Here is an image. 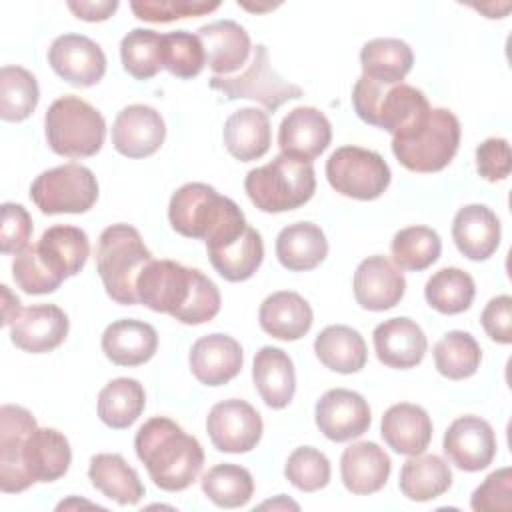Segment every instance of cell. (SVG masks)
<instances>
[{
  "instance_id": "19",
  "label": "cell",
  "mask_w": 512,
  "mask_h": 512,
  "mask_svg": "<svg viewBox=\"0 0 512 512\" xmlns=\"http://www.w3.org/2000/svg\"><path fill=\"white\" fill-rule=\"evenodd\" d=\"M354 298L364 310L382 312L394 308L406 292V280L400 268L386 256H368L354 272Z\"/></svg>"
},
{
  "instance_id": "55",
  "label": "cell",
  "mask_w": 512,
  "mask_h": 512,
  "mask_svg": "<svg viewBox=\"0 0 512 512\" xmlns=\"http://www.w3.org/2000/svg\"><path fill=\"white\" fill-rule=\"evenodd\" d=\"M0 290H2V324L10 326L12 320L20 314L22 306H20L18 296H14L6 284H2Z\"/></svg>"
},
{
  "instance_id": "9",
  "label": "cell",
  "mask_w": 512,
  "mask_h": 512,
  "mask_svg": "<svg viewBox=\"0 0 512 512\" xmlns=\"http://www.w3.org/2000/svg\"><path fill=\"white\" fill-rule=\"evenodd\" d=\"M210 88L224 94L228 100L248 98L262 104L268 112H276L288 100L302 96V88L284 80L270 64V54L264 44L252 48V58L246 70L238 76H212Z\"/></svg>"
},
{
  "instance_id": "17",
  "label": "cell",
  "mask_w": 512,
  "mask_h": 512,
  "mask_svg": "<svg viewBox=\"0 0 512 512\" xmlns=\"http://www.w3.org/2000/svg\"><path fill=\"white\" fill-rule=\"evenodd\" d=\"M166 124L160 112L146 104L122 108L112 124V146L126 158H148L160 150Z\"/></svg>"
},
{
  "instance_id": "44",
  "label": "cell",
  "mask_w": 512,
  "mask_h": 512,
  "mask_svg": "<svg viewBox=\"0 0 512 512\" xmlns=\"http://www.w3.org/2000/svg\"><path fill=\"white\" fill-rule=\"evenodd\" d=\"M390 252L392 262L400 270L420 272L440 258L442 240L438 232L428 226H408L394 234Z\"/></svg>"
},
{
  "instance_id": "4",
  "label": "cell",
  "mask_w": 512,
  "mask_h": 512,
  "mask_svg": "<svg viewBox=\"0 0 512 512\" xmlns=\"http://www.w3.org/2000/svg\"><path fill=\"white\" fill-rule=\"evenodd\" d=\"M352 106L362 122L392 136L412 130L432 108L424 92L410 84H382L366 76H360L352 88Z\"/></svg>"
},
{
  "instance_id": "20",
  "label": "cell",
  "mask_w": 512,
  "mask_h": 512,
  "mask_svg": "<svg viewBox=\"0 0 512 512\" xmlns=\"http://www.w3.org/2000/svg\"><path fill=\"white\" fill-rule=\"evenodd\" d=\"M332 140L330 120L314 106L290 110L278 128V146L282 154L306 162L318 158Z\"/></svg>"
},
{
  "instance_id": "34",
  "label": "cell",
  "mask_w": 512,
  "mask_h": 512,
  "mask_svg": "<svg viewBox=\"0 0 512 512\" xmlns=\"http://www.w3.org/2000/svg\"><path fill=\"white\" fill-rule=\"evenodd\" d=\"M316 358L332 372L354 374L366 366L368 348L362 334L346 324L326 326L314 340Z\"/></svg>"
},
{
  "instance_id": "28",
  "label": "cell",
  "mask_w": 512,
  "mask_h": 512,
  "mask_svg": "<svg viewBox=\"0 0 512 512\" xmlns=\"http://www.w3.org/2000/svg\"><path fill=\"white\" fill-rule=\"evenodd\" d=\"M260 328L272 338L294 342L312 328L314 314L310 304L292 290H280L264 298L258 310Z\"/></svg>"
},
{
  "instance_id": "31",
  "label": "cell",
  "mask_w": 512,
  "mask_h": 512,
  "mask_svg": "<svg viewBox=\"0 0 512 512\" xmlns=\"http://www.w3.org/2000/svg\"><path fill=\"white\" fill-rule=\"evenodd\" d=\"M22 462L32 482H54L68 472L72 450L62 432L34 428L26 438Z\"/></svg>"
},
{
  "instance_id": "23",
  "label": "cell",
  "mask_w": 512,
  "mask_h": 512,
  "mask_svg": "<svg viewBox=\"0 0 512 512\" xmlns=\"http://www.w3.org/2000/svg\"><path fill=\"white\" fill-rule=\"evenodd\" d=\"M206 64L214 76H230L240 70L252 52V42L244 26L234 20H216L198 28Z\"/></svg>"
},
{
  "instance_id": "25",
  "label": "cell",
  "mask_w": 512,
  "mask_h": 512,
  "mask_svg": "<svg viewBox=\"0 0 512 512\" xmlns=\"http://www.w3.org/2000/svg\"><path fill=\"white\" fill-rule=\"evenodd\" d=\"M452 238L468 260H488L500 244V220L488 206L468 204L452 220Z\"/></svg>"
},
{
  "instance_id": "43",
  "label": "cell",
  "mask_w": 512,
  "mask_h": 512,
  "mask_svg": "<svg viewBox=\"0 0 512 512\" xmlns=\"http://www.w3.org/2000/svg\"><path fill=\"white\" fill-rule=\"evenodd\" d=\"M202 492L220 508H240L254 494L252 474L238 464H216L200 480Z\"/></svg>"
},
{
  "instance_id": "42",
  "label": "cell",
  "mask_w": 512,
  "mask_h": 512,
  "mask_svg": "<svg viewBox=\"0 0 512 512\" xmlns=\"http://www.w3.org/2000/svg\"><path fill=\"white\" fill-rule=\"evenodd\" d=\"M476 294L474 280L460 268H440L434 272L426 286L424 296L430 308L440 314H460L470 308Z\"/></svg>"
},
{
  "instance_id": "52",
  "label": "cell",
  "mask_w": 512,
  "mask_h": 512,
  "mask_svg": "<svg viewBox=\"0 0 512 512\" xmlns=\"http://www.w3.org/2000/svg\"><path fill=\"white\" fill-rule=\"evenodd\" d=\"M512 168V152L506 138H486L476 148V170L488 182L506 180Z\"/></svg>"
},
{
  "instance_id": "10",
  "label": "cell",
  "mask_w": 512,
  "mask_h": 512,
  "mask_svg": "<svg viewBox=\"0 0 512 512\" xmlns=\"http://www.w3.org/2000/svg\"><path fill=\"white\" fill-rule=\"evenodd\" d=\"M30 198L42 214H82L98 200V180L82 164H64L36 176Z\"/></svg>"
},
{
  "instance_id": "1",
  "label": "cell",
  "mask_w": 512,
  "mask_h": 512,
  "mask_svg": "<svg viewBox=\"0 0 512 512\" xmlns=\"http://www.w3.org/2000/svg\"><path fill=\"white\" fill-rule=\"evenodd\" d=\"M138 302L170 314L174 320L198 326L220 312V290L200 270L174 260H150L136 280Z\"/></svg>"
},
{
  "instance_id": "47",
  "label": "cell",
  "mask_w": 512,
  "mask_h": 512,
  "mask_svg": "<svg viewBox=\"0 0 512 512\" xmlns=\"http://www.w3.org/2000/svg\"><path fill=\"white\" fill-rule=\"evenodd\" d=\"M330 460L312 446L296 448L284 466L286 480L302 490V492H316L330 482Z\"/></svg>"
},
{
  "instance_id": "8",
  "label": "cell",
  "mask_w": 512,
  "mask_h": 512,
  "mask_svg": "<svg viewBox=\"0 0 512 512\" xmlns=\"http://www.w3.org/2000/svg\"><path fill=\"white\" fill-rule=\"evenodd\" d=\"M44 132L52 152L66 158H88L100 152L106 138L104 116L78 96L56 98L46 116Z\"/></svg>"
},
{
  "instance_id": "45",
  "label": "cell",
  "mask_w": 512,
  "mask_h": 512,
  "mask_svg": "<svg viewBox=\"0 0 512 512\" xmlns=\"http://www.w3.org/2000/svg\"><path fill=\"white\" fill-rule=\"evenodd\" d=\"M40 90L32 72L22 66L0 70V118L6 122L26 120L38 106Z\"/></svg>"
},
{
  "instance_id": "27",
  "label": "cell",
  "mask_w": 512,
  "mask_h": 512,
  "mask_svg": "<svg viewBox=\"0 0 512 512\" xmlns=\"http://www.w3.org/2000/svg\"><path fill=\"white\" fill-rule=\"evenodd\" d=\"M392 470L390 456L376 442H356L342 452L340 476L352 494L368 496L384 488Z\"/></svg>"
},
{
  "instance_id": "24",
  "label": "cell",
  "mask_w": 512,
  "mask_h": 512,
  "mask_svg": "<svg viewBox=\"0 0 512 512\" xmlns=\"http://www.w3.org/2000/svg\"><path fill=\"white\" fill-rule=\"evenodd\" d=\"M34 248L40 262L60 282H64L70 276H76L84 268L90 254V242L86 232L82 228L66 224H58L44 230Z\"/></svg>"
},
{
  "instance_id": "14",
  "label": "cell",
  "mask_w": 512,
  "mask_h": 512,
  "mask_svg": "<svg viewBox=\"0 0 512 512\" xmlns=\"http://www.w3.org/2000/svg\"><path fill=\"white\" fill-rule=\"evenodd\" d=\"M318 430L332 442H348L368 432L372 414L362 394L332 388L320 396L314 410Z\"/></svg>"
},
{
  "instance_id": "36",
  "label": "cell",
  "mask_w": 512,
  "mask_h": 512,
  "mask_svg": "<svg viewBox=\"0 0 512 512\" xmlns=\"http://www.w3.org/2000/svg\"><path fill=\"white\" fill-rule=\"evenodd\" d=\"M206 252L214 270L228 282H244L252 278L264 260L262 236L252 226H246L234 240Z\"/></svg>"
},
{
  "instance_id": "39",
  "label": "cell",
  "mask_w": 512,
  "mask_h": 512,
  "mask_svg": "<svg viewBox=\"0 0 512 512\" xmlns=\"http://www.w3.org/2000/svg\"><path fill=\"white\" fill-rule=\"evenodd\" d=\"M146 406V392L134 378H114L98 394V418L114 430L132 426Z\"/></svg>"
},
{
  "instance_id": "13",
  "label": "cell",
  "mask_w": 512,
  "mask_h": 512,
  "mask_svg": "<svg viewBox=\"0 0 512 512\" xmlns=\"http://www.w3.org/2000/svg\"><path fill=\"white\" fill-rule=\"evenodd\" d=\"M38 428L36 418L22 406L0 408V488L6 494L24 492L34 482L24 470L22 452L28 434Z\"/></svg>"
},
{
  "instance_id": "37",
  "label": "cell",
  "mask_w": 512,
  "mask_h": 512,
  "mask_svg": "<svg viewBox=\"0 0 512 512\" xmlns=\"http://www.w3.org/2000/svg\"><path fill=\"white\" fill-rule=\"evenodd\" d=\"M398 486L408 500L428 502L452 486V470L436 454H416L402 464Z\"/></svg>"
},
{
  "instance_id": "50",
  "label": "cell",
  "mask_w": 512,
  "mask_h": 512,
  "mask_svg": "<svg viewBox=\"0 0 512 512\" xmlns=\"http://www.w3.org/2000/svg\"><path fill=\"white\" fill-rule=\"evenodd\" d=\"M470 506L476 512H510L512 510V470L508 466L494 470L472 492Z\"/></svg>"
},
{
  "instance_id": "18",
  "label": "cell",
  "mask_w": 512,
  "mask_h": 512,
  "mask_svg": "<svg viewBox=\"0 0 512 512\" xmlns=\"http://www.w3.org/2000/svg\"><path fill=\"white\" fill-rule=\"evenodd\" d=\"M68 316L56 304H34L22 308L10 324V340L30 354H44L58 348L68 336Z\"/></svg>"
},
{
  "instance_id": "2",
  "label": "cell",
  "mask_w": 512,
  "mask_h": 512,
  "mask_svg": "<svg viewBox=\"0 0 512 512\" xmlns=\"http://www.w3.org/2000/svg\"><path fill=\"white\" fill-rule=\"evenodd\" d=\"M134 448L152 482L166 492L192 486L204 464L200 442L164 416H154L138 428Z\"/></svg>"
},
{
  "instance_id": "32",
  "label": "cell",
  "mask_w": 512,
  "mask_h": 512,
  "mask_svg": "<svg viewBox=\"0 0 512 512\" xmlns=\"http://www.w3.org/2000/svg\"><path fill=\"white\" fill-rule=\"evenodd\" d=\"M222 140L230 156L240 162L262 158L270 150L272 142L268 112L252 106L236 110L224 122Z\"/></svg>"
},
{
  "instance_id": "3",
  "label": "cell",
  "mask_w": 512,
  "mask_h": 512,
  "mask_svg": "<svg viewBox=\"0 0 512 512\" xmlns=\"http://www.w3.org/2000/svg\"><path fill=\"white\" fill-rule=\"evenodd\" d=\"M168 220L180 236L204 240L206 250L234 240L248 226L240 206L204 182H188L172 194Z\"/></svg>"
},
{
  "instance_id": "29",
  "label": "cell",
  "mask_w": 512,
  "mask_h": 512,
  "mask_svg": "<svg viewBox=\"0 0 512 512\" xmlns=\"http://www.w3.org/2000/svg\"><path fill=\"white\" fill-rule=\"evenodd\" d=\"M380 434L394 452L416 456L422 454L432 440V420L422 406L400 402L384 412Z\"/></svg>"
},
{
  "instance_id": "21",
  "label": "cell",
  "mask_w": 512,
  "mask_h": 512,
  "mask_svg": "<svg viewBox=\"0 0 512 512\" xmlns=\"http://www.w3.org/2000/svg\"><path fill=\"white\" fill-rule=\"evenodd\" d=\"M188 362L200 384L222 386L240 374L244 352L238 340L228 334L214 332L192 344Z\"/></svg>"
},
{
  "instance_id": "16",
  "label": "cell",
  "mask_w": 512,
  "mask_h": 512,
  "mask_svg": "<svg viewBox=\"0 0 512 512\" xmlns=\"http://www.w3.org/2000/svg\"><path fill=\"white\" fill-rule=\"evenodd\" d=\"M52 70L76 88H88L102 80L106 56L102 48L82 34H62L48 48Z\"/></svg>"
},
{
  "instance_id": "7",
  "label": "cell",
  "mask_w": 512,
  "mask_h": 512,
  "mask_svg": "<svg viewBox=\"0 0 512 512\" xmlns=\"http://www.w3.org/2000/svg\"><path fill=\"white\" fill-rule=\"evenodd\" d=\"M460 132V122L452 110L430 108L428 116L412 130L392 136V152L412 172H440L456 156Z\"/></svg>"
},
{
  "instance_id": "51",
  "label": "cell",
  "mask_w": 512,
  "mask_h": 512,
  "mask_svg": "<svg viewBox=\"0 0 512 512\" xmlns=\"http://www.w3.org/2000/svg\"><path fill=\"white\" fill-rule=\"evenodd\" d=\"M0 224V250L2 254L22 252L32 236V218L22 204L4 202Z\"/></svg>"
},
{
  "instance_id": "54",
  "label": "cell",
  "mask_w": 512,
  "mask_h": 512,
  "mask_svg": "<svg viewBox=\"0 0 512 512\" xmlns=\"http://www.w3.org/2000/svg\"><path fill=\"white\" fill-rule=\"evenodd\" d=\"M68 8L78 20L104 22L118 10V2L116 0H104V2H82L80 0V2H68Z\"/></svg>"
},
{
  "instance_id": "11",
  "label": "cell",
  "mask_w": 512,
  "mask_h": 512,
  "mask_svg": "<svg viewBox=\"0 0 512 512\" xmlns=\"http://www.w3.org/2000/svg\"><path fill=\"white\" fill-rule=\"evenodd\" d=\"M326 178L346 198L376 200L390 186L392 174L378 152L360 146H340L326 160Z\"/></svg>"
},
{
  "instance_id": "5",
  "label": "cell",
  "mask_w": 512,
  "mask_h": 512,
  "mask_svg": "<svg viewBox=\"0 0 512 512\" xmlns=\"http://www.w3.org/2000/svg\"><path fill=\"white\" fill-rule=\"evenodd\" d=\"M150 260L154 258L134 226L110 224L102 230L96 246V270L114 302L138 304L136 280Z\"/></svg>"
},
{
  "instance_id": "40",
  "label": "cell",
  "mask_w": 512,
  "mask_h": 512,
  "mask_svg": "<svg viewBox=\"0 0 512 512\" xmlns=\"http://www.w3.org/2000/svg\"><path fill=\"white\" fill-rule=\"evenodd\" d=\"M436 370L448 380H464L476 374L482 362V350L476 338L464 330L446 332L432 350Z\"/></svg>"
},
{
  "instance_id": "38",
  "label": "cell",
  "mask_w": 512,
  "mask_h": 512,
  "mask_svg": "<svg viewBox=\"0 0 512 512\" xmlns=\"http://www.w3.org/2000/svg\"><path fill=\"white\" fill-rule=\"evenodd\" d=\"M412 64V48L398 38H374L360 50L362 76L382 84L402 82L412 70Z\"/></svg>"
},
{
  "instance_id": "6",
  "label": "cell",
  "mask_w": 512,
  "mask_h": 512,
  "mask_svg": "<svg viewBox=\"0 0 512 512\" xmlns=\"http://www.w3.org/2000/svg\"><path fill=\"white\" fill-rule=\"evenodd\" d=\"M244 190L250 202L268 214L300 208L314 196V166L312 162L278 154L268 164L246 174Z\"/></svg>"
},
{
  "instance_id": "22",
  "label": "cell",
  "mask_w": 512,
  "mask_h": 512,
  "mask_svg": "<svg viewBox=\"0 0 512 512\" xmlns=\"http://www.w3.org/2000/svg\"><path fill=\"white\" fill-rule=\"evenodd\" d=\"M374 350L384 366L408 370L418 366L428 350L424 330L406 316L380 322L372 334Z\"/></svg>"
},
{
  "instance_id": "35",
  "label": "cell",
  "mask_w": 512,
  "mask_h": 512,
  "mask_svg": "<svg viewBox=\"0 0 512 512\" xmlns=\"http://www.w3.org/2000/svg\"><path fill=\"white\" fill-rule=\"evenodd\" d=\"M88 478L96 490L120 506L138 504L146 492L138 472L120 454L104 452L92 456Z\"/></svg>"
},
{
  "instance_id": "30",
  "label": "cell",
  "mask_w": 512,
  "mask_h": 512,
  "mask_svg": "<svg viewBox=\"0 0 512 512\" xmlns=\"http://www.w3.org/2000/svg\"><path fill=\"white\" fill-rule=\"evenodd\" d=\"M252 378L268 408L282 410L292 402L296 392V372L290 356L282 348H260L254 356Z\"/></svg>"
},
{
  "instance_id": "15",
  "label": "cell",
  "mask_w": 512,
  "mask_h": 512,
  "mask_svg": "<svg viewBox=\"0 0 512 512\" xmlns=\"http://www.w3.org/2000/svg\"><path fill=\"white\" fill-rule=\"evenodd\" d=\"M442 448L456 468L480 472L488 468L496 456V434L484 418L466 414L448 426Z\"/></svg>"
},
{
  "instance_id": "12",
  "label": "cell",
  "mask_w": 512,
  "mask_h": 512,
  "mask_svg": "<svg viewBox=\"0 0 512 512\" xmlns=\"http://www.w3.org/2000/svg\"><path fill=\"white\" fill-rule=\"evenodd\" d=\"M262 418L258 410L240 398H228L214 404L206 418L210 442L220 452L244 454L256 448L262 438Z\"/></svg>"
},
{
  "instance_id": "41",
  "label": "cell",
  "mask_w": 512,
  "mask_h": 512,
  "mask_svg": "<svg viewBox=\"0 0 512 512\" xmlns=\"http://www.w3.org/2000/svg\"><path fill=\"white\" fill-rule=\"evenodd\" d=\"M120 58L132 78H154L164 68V34L148 28L130 30L120 42Z\"/></svg>"
},
{
  "instance_id": "46",
  "label": "cell",
  "mask_w": 512,
  "mask_h": 512,
  "mask_svg": "<svg viewBox=\"0 0 512 512\" xmlns=\"http://www.w3.org/2000/svg\"><path fill=\"white\" fill-rule=\"evenodd\" d=\"M206 66L204 46L198 34L176 30L164 34V68L176 78H194Z\"/></svg>"
},
{
  "instance_id": "33",
  "label": "cell",
  "mask_w": 512,
  "mask_h": 512,
  "mask_svg": "<svg viewBox=\"0 0 512 512\" xmlns=\"http://www.w3.org/2000/svg\"><path fill=\"white\" fill-rule=\"evenodd\" d=\"M276 256L286 270H314L328 256V240L320 226L296 222L282 228L276 236Z\"/></svg>"
},
{
  "instance_id": "26",
  "label": "cell",
  "mask_w": 512,
  "mask_h": 512,
  "mask_svg": "<svg viewBox=\"0 0 512 512\" xmlns=\"http://www.w3.org/2000/svg\"><path fill=\"white\" fill-rule=\"evenodd\" d=\"M156 348V328L144 320L122 318L108 324L102 334V352L116 366H140L156 354Z\"/></svg>"
},
{
  "instance_id": "49",
  "label": "cell",
  "mask_w": 512,
  "mask_h": 512,
  "mask_svg": "<svg viewBox=\"0 0 512 512\" xmlns=\"http://www.w3.org/2000/svg\"><path fill=\"white\" fill-rule=\"evenodd\" d=\"M12 276L16 286L26 294H50L62 282L50 274V270L40 262L34 244L26 246L14 256Z\"/></svg>"
},
{
  "instance_id": "53",
  "label": "cell",
  "mask_w": 512,
  "mask_h": 512,
  "mask_svg": "<svg viewBox=\"0 0 512 512\" xmlns=\"http://www.w3.org/2000/svg\"><path fill=\"white\" fill-rule=\"evenodd\" d=\"M480 322L490 340L498 344H510L512 342V298L508 294H500L492 298L484 306L480 314Z\"/></svg>"
},
{
  "instance_id": "48",
  "label": "cell",
  "mask_w": 512,
  "mask_h": 512,
  "mask_svg": "<svg viewBox=\"0 0 512 512\" xmlns=\"http://www.w3.org/2000/svg\"><path fill=\"white\" fill-rule=\"evenodd\" d=\"M220 2L204 0H140L132 2L130 8L136 18L144 22H172L180 18H196L214 12Z\"/></svg>"
}]
</instances>
